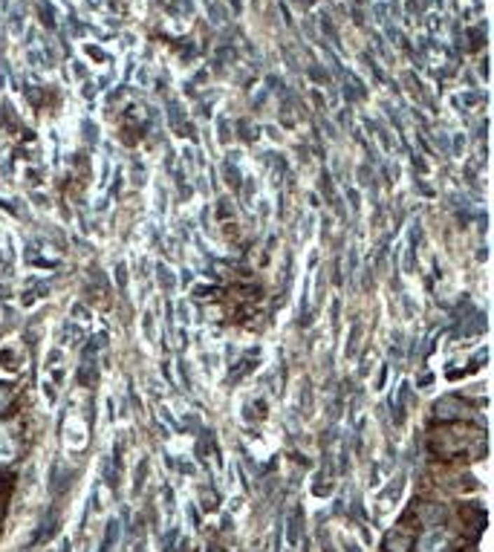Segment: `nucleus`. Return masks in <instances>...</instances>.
<instances>
[{
    "instance_id": "obj_1",
    "label": "nucleus",
    "mask_w": 494,
    "mask_h": 552,
    "mask_svg": "<svg viewBox=\"0 0 494 552\" xmlns=\"http://www.w3.org/2000/svg\"><path fill=\"white\" fill-rule=\"evenodd\" d=\"M445 549H448V532L434 530L422 538V552H445Z\"/></svg>"
}]
</instances>
